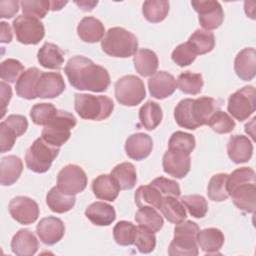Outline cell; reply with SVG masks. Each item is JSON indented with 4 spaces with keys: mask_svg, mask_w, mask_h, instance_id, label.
<instances>
[{
    "mask_svg": "<svg viewBox=\"0 0 256 256\" xmlns=\"http://www.w3.org/2000/svg\"><path fill=\"white\" fill-rule=\"evenodd\" d=\"M135 220L139 225L151 230L154 233L160 231L164 224L162 216L156 210V208L152 206L140 207L135 214Z\"/></svg>",
    "mask_w": 256,
    "mask_h": 256,
    "instance_id": "cell-35",
    "label": "cell"
},
{
    "mask_svg": "<svg viewBox=\"0 0 256 256\" xmlns=\"http://www.w3.org/2000/svg\"><path fill=\"white\" fill-rule=\"evenodd\" d=\"M196 57L197 55L187 42L179 44L171 54L173 62L180 67H185L192 64Z\"/></svg>",
    "mask_w": 256,
    "mask_h": 256,
    "instance_id": "cell-51",
    "label": "cell"
},
{
    "mask_svg": "<svg viewBox=\"0 0 256 256\" xmlns=\"http://www.w3.org/2000/svg\"><path fill=\"white\" fill-rule=\"evenodd\" d=\"M227 154L235 164L248 162L253 154V144L247 136L233 135L227 144Z\"/></svg>",
    "mask_w": 256,
    "mask_h": 256,
    "instance_id": "cell-19",
    "label": "cell"
},
{
    "mask_svg": "<svg viewBox=\"0 0 256 256\" xmlns=\"http://www.w3.org/2000/svg\"><path fill=\"white\" fill-rule=\"evenodd\" d=\"M191 5L198 13V19L201 27L206 31L214 30L222 24L224 20V12L218 1H192Z\"/></svg>",
    "mask_w": 256,
    "mask_h": 256,
    "instance_id": "cell-11",
    "label": "cell"
},
{
    "mask_svg": "<svg viewBox=\"0 0 256 256\" xmlns=\"http://www.w3.org/2000/svg\"><path fill=\"white\" fill-rule=\"evenodd\" d=\"M227 173H218L211 177L207 186V194L212 201L221 202L229 197L227 191Z\"/></svg>",
    "mask_w": 256,
    "mask_h": 256,
    "instance_id": "cell-41",
    "label": "cell"
},
{
    "mask_svg": "<svg viewBox=\"0 0 256 256\" xmlns=\"http://www.w3.org/2000/svg\"><path fill=\"white\" fill-rule=\"evenodd\" d=\"M225 241L224 234L217 228H206L197 233V244L207 254H217Z\"/></svg>",
    "mask_w": 256,
    "mask_h": 256,
    "instance_id": "cell-26",
    "label": "cell"
},
{
    "mask_svg": "<svg viewBox=\"0 0 256 256\" xmlns=\"http://www.w3.org/2000/svg\"><path fill=\"white\" fill-rule=\"evenodd\" d=\"M204 81L200 73H193L191 71L182 72L177 78L176 85L185 94L196 95L202 90Z\"/></svg>",
    "mask_w": 256,
    "mask_h": 256,
    "instance_id": "cell-40",
    "label": "cell"
},
{
    "mask_svg": "<svg viewBox=\"0 0 256 256\" xmlns=\"http://www.w3.org/2000/svg\"><path fill=\"white\" fill-rule=\"evenodd\" d=\"M162 167L166 174L177 179H182L189 173L191 168L190 154L181 150L168 148L163 156Z\"/></svg>",
    "mask_w": 256,
    "mask_h": 256,
    "instance_id": "cell-13",
    "label": "cell"
},
{
    "mask_svg": "<svg viewBox=\"0 0 256 256\" xmlns=\"http://www.w3.org/2000/svg\"><path fill=\"white\" fill-rule=\"evenodd\" d=\"M163 112L155 101H147L139 110V120L146 130H154L162 121Z\"/></svg>",
    "mask_w": 256,
    "mask_h": 256,
    "instance_id": "cell-33",
    "label": "cell"
},
{
    "mask_svg": "<svg viewBox=\"0 0 256 256\" xmlns=\"http://www.w3.org/2000/svg\"><path fill=\"white\" fill-rule=\"evenodd\" d=\"M24 15L42 19L51 9V2L48 0H24L20 2Z\"/></svg>",
    "mask_w": 256,
    "mask_h": 256,
    "instance_id": "cell-48",
    "label": "cell"
},
{
    "mask_svg": "<svg viewBox=\"0 0 256 256\" xmlns=\"http://www.w3.org/2000/svg\"><path fill=\"white\" fill-rule=\"evenodd\" d=\"M74 108L77 114L86 120L100 121L108 118L114 110V102L107 96L75 94Z\"/></svg>",
    "mask_w": 256,
    "mask_h": 256,
    "instance_id": "cell-3",
    "label": "cell"
},
{
    "mask_svg": "<svg viewBox=\"0 0 256 256\" xmlns=\"http://www.w3.org/2000/svg\"><path fill=\"white\" fill-rule=\"evenodd\" d=\"M142 13L147 21L159 23L169 13V2L165 0H147L142 5Z\"/></svg>",
    "mask_w": 256,
    "mask_h": 256,
    "instance_id": "cell-37",
    "label": "cell"
},
{
    "mask_svg": "<svg viewBox=\"0 0 256 256\" xmlns=\"http://www.w3.org/2000/svg\"><path fill=\"white\" fill-rule=\"evenodd\" d=\"M64 72L70 85L78 90L104 92L111 82L106 68L81 55L70 58L64 67Z\"/></svg>",
    "mask_w": 256,
    "mask_h": 256,
    "instance_id": "cell-1",
    "label": "cell"
},
{
    "mask_svg": "<svg viewBox=\"0 0 256 256\" xmlns=\"http://www.w3.org/2000/svg\"><path fill=\"white\" fill-rule=\"evenodd\" d=\"M199 230L197 223L190 220L176 224L174 228V237L168 248V254L170 256L198 255L197 233Z\"/></svg>",
    "mask_w": 256,
    "mask_h": 256,
    "instance_id": "cell-4",
    "label": "cell"
},
{
    "mask_svg": "<svg viewBox=\"0 0 256 256\" xmlns=\"http://www.w3.org/2000/svg\"><path fill=\"white\" fill-rule=\"evenodd\" d=\"M218 109H220L218 103L211 97H199L197 99H193L192 112L198 127L207 125L210 117Z\"/></svg>",
    "mask_w": 256,
    "mask_h": 256,
    "instance_id": "cell-30",
    "label": "cell"
},
{
    "mask_svg": "<svg viewBox=\"0 0 256 256\" xmlns=\"http://www.w3.org/2000/svg\"><path fill=\"white\" fill-rule=\"evenodd\" d=\"M159 210L162 215L173 224H178L184 221L187 217L184 204L175 196H164L159 206Z\"/></svg>",
    "mask_w": 256,
    "mask_h": 256,
    "instance_id": "cell-31",
    "label": "cell"
},
{
    "mask_svg": "<svg viewBox=\"0 0 256 256\" xmlns=\"http://www.w3.org/2000/svg\"><path fill=\"white\" fill-rule=\"evenodd\" d=\"M36 233L42 243L54 245L58 243L65 234V225L63 221L54 216H48L39 221L36 227Z\"/></svg>",
    "mask_w": 256,
    "mask_h": 256,
    "instance_id": "cell-14",
    "label": "cell"
},
{
    "mask_svg": "<svg viewBox=\"0 0 256 256\" xmlns=\"http://www.w3.org/2000/svg\"><path fill=\"white\" fill-rule=\"evenodd\" d=\"M174 76L166 71H158L148 80L149 93L156 99H165L171 96L176 90Z\"/></svg>",
    "mask_w": 256,
    "mask_h": 256,
    "instance_id": "cell-16",
    "label": "cell"
},
{
    "mask_svg": "<svg viewBox=\"0 0 256 256\" xmlns=\"http://www.w3.org/2000/svg\"><path fill=\"white\" fill-rule=\"evenodd\" d=\"M85 216L94 225L109 226L116 219V212L112 205L97 201L90 204L85 210Z\"/></svg>",
    "mask_w": 256,
    "mask_h": 256,
    "instance_id": "cell-23",
    "label": "cell"
},
{
    "mask_svg": "<svg viewBox=\"0 0 256 256\" xmlns=\"http://www.w3.org/2000/svg\"><path fill=\"white\" fill-rule=\"evenodd\" d=\"M115 97L124 106H136L146 97L144 82L135 75H125L115 83Z\"/></svg>",
    "mask_w": 256,
    "mask_h": 256,
    "instance_id": "cell-7",
    "label": "cell"
},
{
    "mask_svg": "<svg viewBox=\"0 0 256 256\" xmlns=\"http://www.w3.org/2000/svg\"><path fill=\"white\" fill-rule=\"evenodd\" d=\"M234 205L241 211L253 213L256 208V183H245L235 187L230 193Z\"/></svg>",
    "mask_w": 256,
    "mask_h": 256,
    "instance_id": "cell-18",
    "label": "cell"
},
{
    "mask_svg": "<svg viewBox=\"0 0 256 256\" xmlns=\"http://www.w3.org/2000/svg\"><path fill=\"white\" fill-rule=\"evenodd\" d=\"M0 93H1V104H2V113L1 118L4 117L6 113L7 105L9 104L12 97V89L10 85L6 84L4 81L0 82Z\"/></svg>",
    "mask_w": 256,
    "mask_h": 256,
    "instance_id": "cell-56",
    "label": "cell"
},
{
    "mask_svg": "<svg viewBox=\"0 0 256 256\" xmlns=\"http://www.w3.org/2000/svg\"><path fill=\"white\" fill-rule=\"evenodd\" d=\"M256 109V90L248 85L235 91L229 96L227 110L236 120L242 122L248 119Z\"/></svg>",
    "mask_w": 256,
    "mask_h": 256,
    "instance_id": "cell-8",
    "label": "cell"
},
{
    "mask_svg": "<svg viewBox=\"0 0 256 256\" xmlns=\"http://www.w3.org/2000/svg\"><path fill=\"white\" fill-rule=\"evenodd\" d=\"M58 109L52 103H37L30 110V117L34 124L46 126L57 114Z\"/></svg>",
    "mask_w": 256,
    "mask_h": 256,
    "instance_id": "cell-43",
    "label": "cell"
},
{
    "mask_svg": "<svg viewBox=\"0 0 256 256\" xmlns=\"http://www.w3.org/2000/svg\"><path fill=\"white\" fill-rule=\"evenodd\" d=\"M134 199L139 208L143 206H152L159 209L163 196L153 185L148 184L137 188L134 194Z\"/></svg>",
    "mask_w": 256,
    "mask_h": 256,
    "instance_id": "cell-39",
    "label": "cell"
},
{
    "mask_svg": "<svg viewBox=\"0 0 256 256\" xmlns=\"http://www.w3.org/2000/svg\"><path fill=\"white\" fill-rule=\"evenodd\" d=\"M18 137L16 131L9 126L4 120L0 123V151L5 153L10 151Z\"/></svg>",
    "mask_w": 256,
    "mask_h": 256,
    "instance_id": "cell-53",
    "label": "cell"
},
{
    "mask_svg": "<svg viewBox=\"0 0 256 256\" xmlns=\"http://www.w3.org/2000/svg\"><path fill=\"white\" fill-rule=\"evenodd\" d=\"M75 3L84 11H91L95 5H97V1H75Z\"/></svg>",
    "mask_w": 256,
    "mask_h": 256,
    "instance_id": "cell-58",
    "label": "cell"
},
{
    "mask_svg": "<svg viewBox=\"0 0 256 256\" xmlns=\"http://www.w3.org/2000/svg\"><path fill=\"white\" fill-rule=\"evenodd\" d=\"M121 188L111 174H101L92 182L94 195L101 200L113 202L119 195Z\"/></svg>",
    "mask_w": 256,
    "mask_h": 256,
    "instance_id": "cell-21",
    "label": "cell"
},
{
    "mask_svg": "<svg viewBox=\"0 0 256 256\" xmlns=\"http://www.w3.org/2000/svg\"><path fill=\"white\" fill-rule=\"evenodd\" d=\"M59 151V147L50 145L42 137L37 138L26 151V166L35 173H44L50 169Z\"/></svg>",
    "mask_w": 256,
    "mask_h": 256,
    "instance_id": "cell-6",
    "label": "cell"
},
{
    "mask_svg": "<svg viewBox=\"0 0 256 256\" xmlns=\"http://www.w3.org/2000/svg\"><path fill=\"white\" fill-rule=\"evenodd\" d=\"M23 64L16 59H6L0 64V76L2 81L9 83L17 82L21 74L24 72Z\"/></svg>",
    "mask_w": 256,
    "mask_h": 256,
    "instance_id": "cell-47",
    "label": "cell"
},
{
    "mask_svg": "<svg viewBox=\"0 0 256 256\" xmlns=\"http://www.w3.org/2000/svg\"><path fill=\"white\" fill-rule=\"evenodd\" d=\"M195 145L196 141L194 136L190 133H186L183 131L174 132L168 142V148L181 150L188 154H191V152L195 148Z\"/></svg>",
    "mask_w": 256,
    "mask_h": 256,
    "instance_id": "cell-49",
    "label": "cell"
},
{
    "mask_svg": "<svg viewBox=\"0 0 256 256\" xmlns=\"http://www.w3.org/2000/svg\"><path fill=\"white\" fill-rule=\"evenodd\" d=\"M20 2L16 0H2L0 1V17L10 19L19 11Z\"/></svg>",
    "mask_w": 256,
    "mask_h": 256,
    "instance_id": "cell-55",
    "label": "cell"
},
{
    "mask_svg": "<svg viewBox=\"0 0 256 256\" xmlns=\"http://www.w3.org/2000/svg\"><path fill=\"white\" fill-rule=\"evenodd\" d=\"M150 184L153 185L162 194L163 197L168 195L179 197L181 194L179 184L176 181L165 177H157Z\"/></svg>",
    "mask_w": 256,
    "mask_h": 256,
    "instance_id": "cell-52",
    "label": "cell"
},
{
    "mask_svg": "<svg viewBox=\"0 0 256 256\" xmlns=\"http://www.w3.org/2000/svg\"><path fill=\"white\" fill-rule=\"evenodd\" d=\"M37 59L40 65L46 69L59 70L64 63V52L57 45L45 42L38 50Z\"/></svg>",
    "mask_w": 256,
    "mask_h": 256,
    "instance_id": "cell-27",
    "label": "cell"
},
{
    "mask_svg": "<svg viewBox=\"0 0 256 256\" xmlns=\"http://www.w3.org/2000/svg\"><path fill=\"white\" fill-rule=\"evenodd\" d=\"M46 203L51 211L61 214L70 211L74 207L76 197L64 194L55 186L47 193Z\"/></svg>",
    "mask_w": 256,
    "mask_h": 256,
    "instance_id": "cell-32",
    "label": "cell"
},
{
    "mask_svg": "<svg viewBox=\"0 0 256 256\" xmlns=\"http://www.w3.org/2000/svg\"><path fill=\"white\" fill-rule=\"evenodd\" d=\"M65 90V82L59 72H42L36 86L37 97L55 98Z\"/></svg>",
    "mask_w": 256,
    "mask_h": 256,
    "instance_id": "cell-15",
    "label": "cell"
},
{
    "mask_svg": "<svg viewBox=\"0 0 256 256\" xmlns=\"http://www.w3.org/2000/svg\"><path fill=\"white\" fill-rule=\"evenodd\" d=\"M181 202L189 214L195 218H203L208 211V204L202 195L191 194L181 197Z\"/></svg>",
    "mask_w": 256,
    "mask_h": 256,
    "instance_id": "cell-44",
    "label": "cell"
},
{
    "mask_svg": "<svg viewBox=\"0 0 256 256\" xmlns=\"http://www.w3.org/2000/svg\"><path fill=\"white\" fill-rule=\"evenodd\" d=\"M139 252L147 254L152 252L156 246V236L151 230L139 225L136 227V237L134 241Z\"/></svg>",
    "mask_w": 256,
    "mask_h": 256,
    "instance_id": "cell-46",
    "label": "cell"
},
{
    "mask_svg": "<svg viewBox=\"0 0 256 256\" xmlns=\"http://www.w3.org/2000/svg\"><path fill=\"white\" fill-rule=\"evenodd\" d=\"M66 4H67V1H65V2H62V1H52L51 2V10L52 11L60 10Z\"/></svg>",
    "mask_w": 256,
    "mask_h": 256,
    "instance_id": "cell-59",
    "label": "cell"
},
{
    "mask_svg": "<svg viewBox=\"0 0 256 256\" xmlns=\"http://www.w3.org/2000/svg\"><path fill=\"white\" fill-rule=\"evenodd\" d=\"M8 208L12 218L23 225L34 223L40 213L36 201L26 196L14 197L10 201Z\"/></svg>",
    "mask_w": 256,
    "mask_h": 256,
    "instance_id": "cell-12",
    "label": "cell"
},
{
    "mask_svg": "<svg viewBox=\"0 0 256 256\" xmlns=\"http://www.w3.org/2000/svg\"><path fill=\"white\" fill-rule=\"evenodd\" d=\"M4 121L16 131L18 137L23 135L28 128V121L23 115L11 114Z\"/></svg>",
    "mask_w": 256,
    "mask_h": 256,
    "instance_id": "cell-54",
    "label": "cell"
},
{
    "mask_svg": "<svg viewBox=\"0 0 256 256\" xmlns=\"http://www.w3.org/2000/svg\"><path fill=\"white\" fill-rule=\"evenodd\" d=\"M245 183H256L254 170L250 167H241L234 170L227 178L228 193H230L235 187Z\"/></svg>",
    "mask_w": 256,
    "mask_h": 256,
    "instance_id": "cell-50",
    "label": "cell"
},
{
    "mask_svg": "<svg viewBox=\"0 0 256 256\" xmlns=\"http://www.w3.org/2000/svg\"><path fill=\"white\" fill-rule=\"evenodd\" d=\"M41 73L42 72L37 67H31L25 70L15 85L17 95L27 100L37 98L36 86Z\"/></svg>",
    "mask_w": 256,
    "mask_h": 256,
    "instance_id": "cell-25",
    "label": "cell"
},
{
    "mask_svg": "<svg viewBox=\"0 0 256 256\" xmlns=\"http://www.w3.org/2000/svg\"><path fill=\"white\" fill-rule=\"evenodd\" d=\"M77 34L79 38L87 43H96L103 39L105 28L103 23L92 16L81 19L77 26Z\"/></svg>",
    "mask_w": 256,
    "mask_h": 256,
    "instance_id": "cell-24",
    "label": "cell"
},
{
    "mask_svg": "<svg viewBox=\"0 0 256 256\" xmlns=\"http://www.w3.org/2000/svg\"><path fill=\"white\" fill-rule=\"evenodd\" d=\"M39 248V242L29 229H20L13 236L11 249L17 256H32Z\"/></svg>",
    "mask_w": 256,
    "mask_h": 256,
    "instance_id": "cell-22",
    "label": "cell"
},
{
    "mask_svg": "<svg viewBox=\"0 0 256 256\" xmlns=\"http://www.w3.org/2000/svg\"><path fill=\"white\" fill-rule=\"evenodd\" d=\"M134 67L139 75L143 77H149L156 73L159 61L156 53L150 49H139L133 58Z\"/></svg>",
    "mask_w": 256,
    "mask_h": 256,
    "instance_id": "cell-29",
    "label": "cell"
},
{
    "mask_svg": "<svg viewBox=\"0 0 256 256\" xmlns=\"http://www.w3.org/2000/svg\"><path fill=\"white\" fill-rule=\"evenodd\" d=\"M102 50L109 56L128 58L138 51L137 37L122 27L110 28L101 40Z\"/></svg>",
    "mask_w": 256,
    "mask_h": 256,
    "instance_id": "cell-2",
    "label": "cell"
},
{
    "mask_svg": "<svg viewBox=\"0 0 256 256\" xmlns=\"http://www.w3.org/2000/svg\"><path fill=\"white\" fill-rule=\"evenodd\" d=\"M113 237L118 245H132L136 237V226L132 222L119 221L113 228Z\"/></svg>",
    "mask_w": 256,
    "mask_h": 256,
    "instance_id": "cell-42",
    "label": "cell"
},
{
    "mask_svg": "<svg viewBox=\"0 0 256 256\" xmlns=\"http://www.w3.org/2000/svg\"><path fill=\"white\" fill-rule=\"evenodd\" d=\"M187 43L191 46L196 55H203L213 50L215 46V37L210 31L197 29L189 37Z\"/></svg>",
    "mask_w": 256,
    "mask_h": 256,
    "instance_id": "cell-36",
    "label": "cell"
},
{
    "mask_svg": "<svg viewBox=\"0 0 256 256\" xmlns=\"http://www.w3.org/2000/svg\"><path fill=\"white\" fill-rule=\"evenodd\" d=\"M193 99L186 98L181 100L174 109V118L176 123L182 127L189 130H195L198 128L192 112Z\"/></svg>",
    "mask_w": 256,
    "mask_h": 256,
    "instance_id": "cell-38",
    "label": "cell"
},
{
    "mask_svg": "<svg viewBox=\"0 0 256 256\" xmlns=\"http://www.w3.org/2000/svg\"><path fill=\"white\" fill-rule=\"evenodd\" d=\"M111 175L115 178L122 190H130L136 185V169L135 166L130 162H122L116 165L112 169Z\"/></svg>",
    "mask_w": 256,
    "mask_h": 256,
    "instance_id": "cell-34",
    "label": "cell"
},
{
    "mask_svg": "<svg viewBox=\"0 0 256 256\" xmlns=\"http://www.w3.org/2000/svg\"><path fill=\"white\" fill-rule=\"evenodd\" d=\"M23 171L22 160L15 155H8L1 158L0 162V183L3 186L14 184Z\"/></svg>",
    "mask_w": 256,
    "mask_h": 256,
    "instance_id": "cell-28",
    "label": "cell"
},
{
    "mask_svg": "<svg viewBox=\"0 0 256 256\" xmlns=\"http://www.w3.org/2000/svg\"><path fill=\"white\" fill-rule=\"evenodd\" d=\"M75 116L64 110H58L55 117L44 126L41 137L50 145L61 147L71 136V130L76 126Z\"/></svg>",
    "mask_w": 256,
    "mask_h": 256,
    "instance_id": "cell-5",
    "label": "cell"
},
{
    "mask_svg": "<svg viewBox=\"0 0 256 256\" xmlns=\"http://www.w3.org/2000/svg\"><path fill=\"white\" fill-rule=\"evenodd\" d=\"M234 70L244 81L252 80L256 75V51L254 48H244L235 57Z\"/></svg>",
    "mask_w": 256,
    "mask_h": 256,
    "instance_id": "cell-20",
    "label": "cell"
},
{
    "mask_svg": "<svg viewBox=\"0 0 256 256\" xmlns=\"http://www.w3.org/2000/svg\"><path fill=\"white\" fill-rule=\"evenodd\" d=\"M207 125H209L212 128V130L216 133L226 134L234 129L235 121L227 112L218 109L210 117Z\"/></svg>",
    "mask_w": 256,
    "mask_h": 256,
    "instance_id": "cell-45",
    "label": "cell"
},
{
    "mask_svg": "<svg viewBox=\"0 0 256 256\" xmlns=\"http://www.w3.org/2000/svg\"><path fill=\"white\" fill-rule=\"evenodd\" d=\"M87 175L78 165L68 164L57 175V188L66 195L75 196L87 186Z\"/></svg>",
    "mask_w": 256,
    "mask_h": 256,
    "instance_id": "cell-10",
    "label": "cell"
},
{
    "mask_svg": "<svg viewBox=\"0 0 256 256\" xmlns=\"http://www.w3.org/2000/svg\"><path fill=\"white\" fill-rule=\"evenodd\" d=\"M153 149L152 138L145 133H135L130 135L125 142V151L129 158L143 160L147 158Z\"/></svg>",
    "mask_w": 256,
    "mask_h": 256,
    "instance_id": "cell-17",
    "label": "cell"
},
{
    "mask_svg": "<svg viewBox=\"0 0 256 256\" xmlns=\"http://www.w3.org/2000/svg\"><path fill=\"white\" fill-rule=\"evenodd\" d=\"M0 29H1V38H0L1 43H10L13 38V34H12L10 25L8 23L2 21L0 23Z\"/></svg>",
    "mask_w": 256,
    "mask_h": 256,
    "instance_id": "cell-57",
    "label": "cell"
},
{
    "mask_svg": "<svg viewBox=\"0 0 256 256\" xmlns=\"http://www.w3.org/2000/svg\"><path fill=\"white\" fill-rule=\"evenodd\" d=\"M13 29L16 34V39L26 45L38 44L45 35V28L43 23L31 16L19 15L13 20Z\"/></svg>",
    "mask_w": 256,
    "mask_h": 256,
    "instance_id": "cell-9",
    "label": "cell"
}]
</instances>
